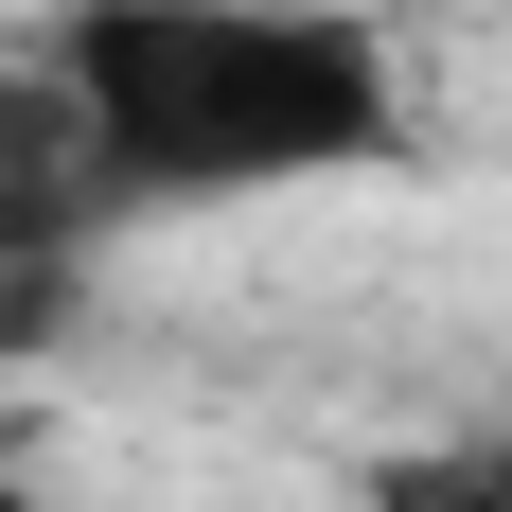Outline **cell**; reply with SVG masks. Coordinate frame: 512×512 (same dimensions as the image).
Instances as JSON below:
<instances>
[{
	"label": "cell",
	"mask_w": 512,
	"mask_h": 512,
	"mask_svg": "<svg viewBox=\"0 0 512 512\" xmlns=\"http://www.w3.org/2000/svg\"><path fill=\"white\" fill-rule=\"evenodd\" d=\"M53 301H71V265H36V248H0V354H36V336H53Z\"/></svg>",
	"instance_id": "obj_3"
},
{
	"label": "cell",
	"mask_w": 512,
	"mask_h": 512,
	"mask_svg": "<svg viewBox=\"0 0 512 512\" xmlns=\"http://www.w3.org/2000/svg\"><path fill=\"white\" fill-rule=\"evenodd\" d=\"M36 71L89 124L106 212L301 195V177H371L407 142V71L336 0H71Z\"/></svg>",
	"instance_id": "obj_1"
},
{
	"label": "cell",
	"mask_w": 512,
	"mask_h": 512,
	"mask_svg": "<svg viewBox=\"0 0 512 512\" xmlns=\"http://www.w3.org/2000/svg\"><path fill=\"white\" fill-rule=\"evenodd\" d=\"M371 512H512V424H495V442H424V460H389Z\"/></svg>",
	"instance_id": "obj_2"
},
{
	"label": "cell",
	"mask_w": 512,
	"mask_h": 512,
	"mask_svg": "<svg viewBox=\"0 0 512 512\" xmlns=\"http://www.w3.org/2000/svg\"><path fill=\"white\" fill-rule=\"evenodd\" d=\"M0 512H36V495H18V477H0Z\"/></svg>",
	"instance_id": "obj_4"
}]
</instances>
